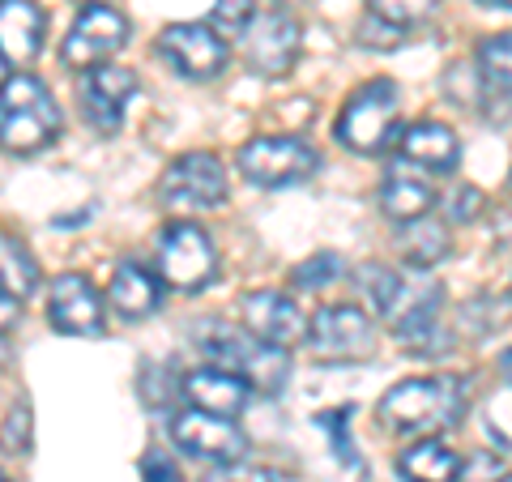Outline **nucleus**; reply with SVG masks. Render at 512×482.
<instances>
[{"instance_id": "obj_1", "label": "nucleus", "mask_w": 512, "mask_h": 482, "mask_svg": "<svg viewBox=\"0 0 512 482\" xmlns=\"http://www.w3.org/2000/svg\"><path fill=\"white\" fill-rule=\"evenodd\" d=\"M466 419V389L457 376H414L380 397V423L410 436H436Z\"/></svg>"}, {"instance_id": "obj_2", "label": "nucleus", "mask_w": 512, "mask_h": 482, "mask_svg": "<svg viewBox=\"0 0 512 482\" xmlns=\"http://www.w3.org/2000/svg\"><path fill=\"white\" fill-rule=\"evenodd\" d=\"M201 355L214 367H227L239 380H248L256 393H278L291 380V355L286 346H274L252 329H231V325H205L201 329Z\"/></svg>"}, {"instance_id": "obj_3", "label": "nucleus", "mask_w": 512, "mask_h": 482, "mask_svg": "<svg viewBox=\"0 0 512 482\" xmlns=\"http://www.w3.org/2000/svg\"><path fill=\"white\" fill-rule=\"evenodd\" d=\"M60 133V107L35 73L5 77L0 86V146L9 154H35Z\"/></svg>"}, {"instance_id": "obj_4", "label": "nucleus", "mask_w": 512, "mask_h": 482, "mask_svg": "<svg viewBox=\"0 0 512 482\" xmlns=\"http://www.w3.org/2000/svg\"><path fill=\"white\" fill-rule=\"evenodd\" d=\"M333 137L350 154H380L389 146L397 137V86L389 77L350 90V99L338 111V124H333Z\"/></svg>"}, {"instance_id": "obj_5", "label": "nucleus", "mask_w": 512, "mask_h": 482, "mask_svg": "<svg viewBox=\"0 0 512 482\" xmlns=\"http://www.w3.org/2000/svg\"><path fill=\"white\" fill-rule=\"evenodd\" d=\"M154 265H158V278L167 286H175V291H184V295H197L218 278L214 239L188 218L171 222V227H163V235H158Z\"/></svg>"}, {"instance_id": "obj_6", "label": "nucleus", "mask_w": 512, "mask_h": 482, "mask_svg": "<svg viewBox=\"0 0 512 482\" xmlns=\"http://www.w3.org/2000/svg\"><path fill=\"white\" fill-rule=\"evenodd\" d=\"M316 163L320 158L303 137H252L248 146H239V171L256 188L303 184Z\"/></svg>"}, {"instance_id": "obj_7", "label": "nucleus", "mask_w": 512, "mask_h": 482, "mask_svg": "<svg viewBox=\"0 0 512 482\" xmlns=\"http://www.w3.org/2000/svg\"><path fill=\"white\" fill-rule=\"evenodd\" d=\"M299 22L295 13H286L278 5H261L252 13V22L239 30L244 43V64L261 77H282L299 56Z\"/></svg>"}, {"instance_id": "obj_8", "label": "nucleus", "mask_w": 512, "mask_h": 482, "mask_svg": "<svg viewBox=\"0 0 512 482\" xmlns=\"http://www.w3.org/2000/svg\"><path fill=\"white\" fill-rule=\"evenodd\" d=\"M158 201H163L167 210H214V205H222L227 201L222 158L205 154V150L180 154L163 171V180H158Z\"/></svg>"}, {"instance_id": "obj_9", "label": "nucleus", "mask_w": 512, "mask_h": 482, "mask_svg": "<svg viewBox=\"0 0 512 482\" xmlns=\"http://www.w3.org/2000/svg\"><path fill=\"white\" fill-rule=\"evenodd\" d=\"M158 56L180 77H188V82H214V77L227 69L231 47L205 22H171L163 35H158Z\"/></svg>"}, {"instance_id": "obj_10", "label": "nucleus", "mask_w": 512, "mask_h": 482, "mask_svg": "<svg viewBox=\"0 0 512 482\" xmlns=\"http://www.w3.org/2000/svg\"><path fill=\"white\" fill-rule=\"evenodd\" d=\"M372 316L355 303H333L308 320V346L325 363H350L372 355Z\"/></svg>"}, {"instance_id": "obj_11", "label": "nucleus", "mask_w": 512, "mask_h": 482, "mask_svg": "<svg viewBox=\"0 0 512 482\" xmlns=\"http://www.w3.org/2000/svg\"><path fill=\"white\" fill-rule=\"evenodd\" d=\"M124 43H128L124 13L111 5H86L69 26V35H64L60 56L69 69H94V64H107Z\"/></svg>"}, {"instance_id": "obj_12", "label": "nucleus", "mask_w": 512, "mask_h": 482, "mask_svg": "<svg viewBox=\"0 0 512 482\" xmlns=\"http://www.w3.org/2000/svg\"><path fill=\"white\" fill-rule=\"evenodd\" d=\"M171 440L184 448L188 457L197 461H218V465H231L248 453V436L235 427V419L227 414H210V410H184L171 419Z\"/></svg>"}, {"instance_id": "obj_13", "label": "nucleus", "mask_w": 512, "mask_h": 482, "mask_svg": "<svg viewBox=\"0 0 512 482\" xmlns=\"http://www.w3.org/2000/svg\"><path fill=\"white\" fill-rule=\"evenodd\" d=\"M47 325L69 337H99L103 333V299L86 273H60L47 295Z\"/></svg>"}, {"instance_id": "obj_14", "label": "nucleus", "mask_w": 512, "mask_h": 482, "mask_svg": "<svg viewBox=\"0 0 512 482\" xmlns=\"http://www.w3.org/2000/svg\"><path fill=\"white\" fill-rule=\"evenodd\" d=\"M77 94H82V116L99 128V133H116L124 124V103L137 94V73L124 69V64H111V60L94 64V69H86Z\"/></svg>"}, {"instance_id": "obj_15", "label": "nucleus", "mask_w": 512, "mask_h": 482, "mask_svg": "<svg viewBox=\"0 0 512 482\" xmlns=\"http://www.w3.org/2000/svg\"><path fill=\"white\" fill-rule=\"evenodd\" d=\"M239 308H244V325L256 337H265V342L286 346V350L295 342H308V320H303L299 303L286 291H252L244 295Z\"/></svg>"}, {"instance_id": "obj_16", "label": "nucleus", "mask_w": 512, "mask_h": 482, "mask_svg": "<svg viewBox=\"0 0 512 482\" xmlns=\"http://www.w3.org/2000/svg\"><path fill=\"white\" fill-rule=\"evenodd\" d=\"M397 158H406V163L423 167L431 175H448V171H457V163H461V141H457V133L448 124L419 120V124H410L406 133L397 137Z\"/></svg>"}, {"instance_id": "obj_17", "label": "nucleus", "mask_w": 512, "mask_h": 482, "mask_svg": "<svg viewBox=\"0 0 512 482\" xmlns=\"http://www.w3.org/2000/svg\"><path fill=\"white\" fill-rule=\"evenodd\" d=\"M427 175L431 171L414 167V163L402 158V163L384 175V184H380V210L389 214L393 222H414V218L431 214V205H436V188H431Z\"/></svg>"}, {"instance_id": "obj_18", "label": "nucleus", "mask_w": 512, "mask_h": 482, "mask_svg": "<svg viewBox=\"0 0 512 482\" xmlns=\"http://www.w3.org/2000/svg\"><path fill=\"white\" fill-rule=\"evenodd\" d=\"M180 393L192 401L197 410H210V414H227V419H235L239 410L248 406V380H239L235 372H227V367H201V372H188L180 380Z\"/></svg>"}, {"instance_id": "obj_19", "label": "nucleus", "mask_w": 512, "mask_h": 482, "mask_svg": "<svg viewBox=\"0 0 512 482\" xmlns=\"http://www.w3.org/2000/svg\"><path fill=\"white\" fill-rule=\"evenodd\" d=\"M43 9L35 0H0V52L13 64H30L43 47Z\"/></svg>"}, {"instance_id": "obj_20", "label": "nucleus", "mask_w": 512, "mask_h": 482, "mask_svg": "<svg viewBox=\"0 0 512 482\" xmlns=\"http://www.w3.org/2000/svg\"><path fill=\"white\" fill-rule=\"evenodd\" d=\"M107 303L120 312V320H146L158 312L163 291H158V278L146 265L120 261L116 273H111V282H107Z\"/></svg>"}, {"instance_id": "obj_21", "label": "nucleus", "mask_w": 512, "mask_h": 482, "mask_svg": "<svg viewBox=\"0 0 512 482\" xmlns=\"http://www.w3.org/2000/svg\"><path fill=\"white\" fill-rule=\"evenodd\" d=\"M393 248L397 256L410 265V269H436L448 248H453V239H448V227L440 218H414V222H397V235H393Z\"/></svg>"}, {"instance_id": "obj_22", "label": "nucleus", "mask_w": 512, "mask_h": 482, "mask_svg": "<svg viewBox=\"0 0 512 482\" xmlns=\"http://www.w3.org/2000/svg\"><path fill=\"white\" fill-rule=\"evenodd\" d=\"M397 474H402V482H457L461 478V457L448 444L423 436L419 444L402 448Z\"/></svg>"}, {"instance_id": "obj_23", "label": "nucleus", "mask_w": 512, "mask_h": 482, "mask_svg": "<svg viewBox=\"0 0 512 482\" xmlns=\"http://www.w3.org/2000/svg\"><path fill=\"white\" fill-rule=\"evenodd\" d=\"M35 286H39L35 256L26 252L22 239L0 235V291H9L13 299H26V295H35Z\"/></svg>"}, {"instance_id": "obj_24", "label": "nucleus", "mask_w": 512, "mask_h": 482, "mask_svg": "<svg viewBox=\"0 0 512 482\" xmlns=\"http://www.w3.org/2000/svg\"><path fill=\"white\" fill-rule=\"evenodd\" d=\"M478 73H483L491 94L512 99V30H500V35H487L478 43Z\"/></svg>"}, {"instance_id": "obj_25", "label": "nucleus", "mask_w": 512, "mask_h": 482, "mask_svg": "<svg viewBox=\"0 0 512 482\" xmlns=\"http://www.w3.org/2000/svg\"><path fill=\"white\" fill-rule=\"evenodd\" d=\"M436 9H440V0H367V13H376V18L402 26V30L423 26Z\"/></svg>"}, {"instance_id": "obj_26", "label": "nucleus", "mask_w": 512, "mask_h": 482, "mask_svg": "<svg viewBox=\"0 0 512 482\" xmlns=\"http://www.w3.org/2000/svg\"><path fill=\"white\" fill-rule=\"evenodd\" d=\"M338 278H342V256L320 252V256H312V261L295 265L291 286H295V291H320V286H329V282H338Z\"/></svg>"}, {"instance_id": "obj_27", "label": "nucleus", "mask_w": 512, "mask_h": 482, "mask_svg": "<svg viewBox=\"0 0 512 482\" xmlns=\"http://www.w3.org/2000/svg\"><path fill=\"white\" fill-rule=\"evenodd\" d=\"M478 214H483V192H478V188H453V192H448V197H444V218L448 222H474Z\"/></svg>"}, {"instance_id": "obj_28", "label": "nucleus", "mask_w": 512, "mask_h": 482, "mask_svg": "<svg viewBox=\"0 0 512 482\" xmlns=\"http://www.w3.org/2000/svg\"><path fill=\"white\" fill-rule=\"evenodd\" d=\"M205 482H291L282 470H269V465H239V461H231V465H222V470H214Z\"/></svg>"}, {"instance_id": "obj_29", "label": "nucleus", "mask_w": 512, "mask_h": 482, "mask_svg": "<svg viewBox=\"0 0 512 482\" xmlns=\"http://www.w3.org/2000/svg\"><path fill=\"white\" fill-rule=\"evenodd\" d=\"M355 39L363 47H397V43H402V26H393V22L376 18V13H367V18L359 22V35Z\"/></svg>"}, {"instance_id": "obj_30", "label": "nucleus", "mask_w": 512, "mask_h": 482, "mask_svg": "<svg viewBox=\"0 0 512 482\" xmlns=\"http://www.w3.org/2000/svg\"><path fill=\"white\" fill-rule=\"evenodd\" d=\"M261 9V0H218V9H214V22L222 26V30H244L248 22H252V13Z\"/></svg>"}, {"instance_id": "obj_31", "label": "nucleus", "mask_w": 512, "mask_h": 482, "mask_svg": "<svg viewBox=\"0 0 512 482\" xmlns=\"http://www.w3.org/2000/svg\"><path fill=\"white\" fill-rule=\"evenodd\" d=\"M5 448H9V453H26V448H30V410L26 406L9 410V419H5Z\"/></svg>"}, {"instance_id": "obj_32", "label": "nucleus", "mask_w": 512, "mask_h": 482, "mask_svg": "<svg viewBox=\"0 0 512 482\" xmlns=\"http://www.w3.org/2000/svg\"><path fill=\"white\" fill-rule=\"evenodd\" d=\"M316 423L333 431V440H338V444H333V448H338V457H342V461H350V436H346L350 410H329V414H320V419H316Z\"/></svg>"}, {"instance_id": "obj_33", "label": "nucleus", "mask_w": 512, "mask_h": 482, "mask_svg": "<svg viewBox=\"0 0 512 482\" xmlns=\"http://www.w3.org/2000/svg\"><path fill=\"white\" fill-rule=\"evenodd\" d=\"M461 478H466V482H495V478H500V461H495V453L461 461Z\"/></svg>"}, {"instance_id": "obj_34", "label": "nucleus", "mask_w": 512, "mask_h": 482, "mask_svg": "<svg viewBox=\"0 0 512 482\" xmlns=\"http://www.w3.org/2000/svg\"><path fill=\"white\" fill-rule=\"evenodd\" d=\"M184 474L175 470V465L163 457V453H154V457H146V482H180Z\"/></svg>"}, {"instance_id": "obj_35", "label": "nucleus", "mask_w": 512, "mask_h": 482, "mask_svg": "<svg viewBox=\"0 0 512 482\" xmlns=\"http://www.w3.org/2000/svg\"><path fill=\"white\" fill-rule=\"evenodd\" d=\"M18 303H22V299H13L9 291H0V333H9L13 325H18V316H22Z\"/></svg>"}, {"instance_id": "obj_36", "label": "nucleus", "mask_w": 512, "mask_h": 482, "mask_svg": "<svg viewBox=\"0 0 512 482\" xmlns=\"http://www.w3.org/2000/svg\"><path fill=\"white\" fill-rule=\"evenodd\" d=\"M500 376L512 384V350H504V355H500Z\"/></svg>"}, {"instance_id": "obj_37", "label": "nucleus", "mask_w": 512, "mask_h": 482, "mask_svg": "<svg viewBox=\"0 0 512 482\" xmlns=\"http://www.w3.org/2000/svg\"><path fill=\"white\" fill-rule=\"evenodd\" d=\"M9 363V342H5V333H0V367Z\"/></svg>"}, {"instance_id": "obj_38", "label": "nucleus", "mask_w": 512, "mask_h": 482, "mask_svg": "<svg viewBox=\"0 0 512 482\" xmlns=\"http://www.w3.org/2000/svg\"><path fill=\"white\" fill-rule=\"evenodd\" d=\"M0 86H5V52H0Z\"/></svg>"}, {"instance_id": "obj_39", "label": "nucleus", "mask_w": 512, "mask_h": 482, "mask_svg": "<svg viewBox=\"0 0 512 482\" xmlns=\"http://www.w3.org/2000/svg\"><path fill=\"white\" fill-rule=\"evenodd\" d=\"M82 5H107V0H82Z\"/></svg>"}, {"instance_id": "obj_40", "label": "nucleus", "mask_w": 512, "mask_h": 482, "mask_svg": "<svg viewBox=\"0 0 512 482\" xmlns=\"http://www.w3.org/2000/svg\"><path fill=\"white\" fill-rule=\"evenodd\" d=\"M478 5H500V0H478Z\"/></svg>"}, {"instance_id": "obj_41", "label": "nucleus", "mask_w": 512, "mask_h": 482, "mask_svg": "<svg viewBox=\"0 0 512 482\" xmlns=\"http://www.w3.org/2000/svg\"><path fill=\"white\" fill-rule=\"evenodd\" d=\"M500 482H512V474H504V478H500Z\"/></svg>"}, {"instance_id": "obj_42", "label": "nucleus", "mask_w": 512, "mask_h": 482, "mask_svg": "<svg viewBox=\"0 0 512 482\" xmlns=\"http://www.w3.org/2000/svg\"><path fill=\"white\" fill-rule=\"evenodd\" d=\"M500 5H508V9H512V0H500Z\"/></svg>"}, {"instance_id": "obj_43", "label": "nucleus", "mask_w": 512, "mask_h": 482, "mask_svg": "<svg viewBox=\"0 0 512 482\" xmlns=\"http://www.w3.org/2000/svg\"><path fill=\"white\" fill-rule=\"evenodd\" d=\"M0 482H9V478H5V474H0Z\"/></svg>"}, {"instance_id": "obj_44", "label": "nucleus", "mask_w": 512, "mask_h": 482, "mask_svg": "<svg viewBox=\"0 0 512 482\" xmlns=\"http://www.w3.org/2000/svg\"><path fill=\"white\" fill-rule=\"evenodd\" d=\"M508 184H512V180H508Z\"/></svg>"}]
</instances>
